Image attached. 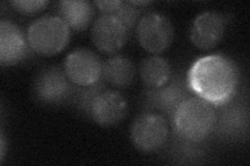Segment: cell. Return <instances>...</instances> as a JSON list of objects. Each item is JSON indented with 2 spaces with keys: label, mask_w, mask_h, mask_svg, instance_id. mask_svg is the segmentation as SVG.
<instances>
[{
  "label": "cell",
  "mask_w": 250,
  "mask_h": 166,
  "mask_svg": "<svg viewBox=\"0 0 250 166\" xmlns=\"http://www.w3.org/2000/svg\"><path fill=\"white\" fill-rule=\"evenodd\" d=\"M187 85L196 97L212 106H225L239 88V70L234 62L221 54L198 58L187 74Z\"/></svg>",
  "instance_id": "6da1fadb"
},
{
  "label": "cell",
  "mask_w": 250,
  "mask_h": 166,
  "mask_svg": "<svg viewBox=\"0 0 250 166\" xmlns=\"http://www.w3.org/2000/svg\"><path fill=\"white\" fill-rule=\"evenodd\" d=\"M216 116L213 106L208 102L198 97H190L177 107L171 121L178 138L197 144L213 131Z\"/></svg>",
  "instance_id": "7a4b0ae2"
},
{
  "label": "cell",
  "mask_w": 250,
  "mask_h": 166,
  "mask_svg": "<svg viewBox=\"0 0 250 166\" xmlns=\"http://www.w3.org/2000/svg\"><path fill=\"white\" fill-rule=\"evenodd\" d=\"M71 37V28L59 16H44L35 20L27 29L29 48L38 54H58L64 50Z\"/></svg>",
  "instance_id": "3957f363"
},
{
  "label": "cell",
  "mask_w": 250,
  "mask_h": 166,
  "mask_svg": "<svg viewBox=\"0 0 250 166\" xmlns=\"http://www.w3.org/2000/svg\"><path fill=\"white\" fill-rule=\"evenodd\" d=\"M169 136L168 122L161 113L147 111L139 115L130 127V140L139 151H158Z\"/></svg>",
  "instance_id": "277c9868"
},
{
  "label": "cell",
  "mask_w": 250,
  "mask_h": 166,
  "mask_svg": "<svg viewBox=\"0 0 250 166\" xmlns=\"http://www.w3.org/2000/svg\"><path fill=\"white\" fill-rule=\"evenodd\" d=\"M136 34L138 42L144 50L160 54L170 47L174 37V29L166 16L150 13L138 21Z\"/></svg>",
  "instance_id": "5b68a950"
},
{
  "label": "cell",
  "mask_w": 250,
  "mask_h": 166,
  "mask_svg": "<svg viewBox=\"0 0 250 166\" xmlns=\"http://www.w3.org/2000/svg\"><path fill=\"white\" fill-rule=\"evenodd\" d=\"M104 64L98 55L89 49L70 52L64 62V71L75 86L84 88L99 82L103 78Z\"/></svg>",
  "instance_id": "8992f818"
},
{
  "label": "cell",
  "mask_w": 250,
  "mask_h": 166,
  "mask_svg": "<svg viewBox=\"0 0 250 166\" xmlns=\"http://www.w3.org/2000/svg\"><path fill=\"white\" fill-rule=\"evenodd\" d=\"M65 71L58 67L43 70L34 83L36 98L45 104L58 105L72 94L73 89Z\"/></svg>",
  "instance_id": "52a82bcc"
},
{
  "label": "cell",
  "mask_w": 250,
  "mask_h": 166,
  "mask_svg": "<svg viewBox=\"0 0 250 166\" xmlns=\"http://www.w3.org/2000/svg\"><path fill=\"white\" fill-rule=\"evenodd\" d=\"M190 97H192L191 91L188 88L187 81H184L181 77H173L161 88L147 90L145 105L171 118L177 107Z\"/></svg>",
  "instance_id": "ba28073f"
},
{
  "label": "cell",
  "mask_w": 250,
  "mask_h": 166,
  "mask_svg": "<svg viewBox=\"0 0 250 166\" xmlns=\"http://www.w3.org/2000/svg\"><path fill=\"white\" fill-rule=\"evenodd\" d=\"M126 28L112 15H101L94 21L91 38L94 46L104 54L118 52L128 37Z\"/></svg>",
  "instance_id": "9c48e42d"
},
{
  "label": "cell",
  "mask_w": 250,
  "mask_h": 166,
  "mask_svg": "<svg viewBox=\"0 0 250 166\" xmlns=\"http://www.w3.org/2000/svg\"><path fill=\"white\" fill-rule=\"evenodd\" d=\"M225 17L217 12L198 15L190 29L191 42L201 50H210L221 42L225 34Z\"/></svg>",
  "instance_id": "30bf717a"
},
{
  "label": "cell",
  "mask_w": 250,
  "mask_h": 166,
  "mask_svg": "<svg viewBox=\"0 0 250 166\" xmlns=\"http://www.w3.org/2000/svg\"><path fill=\"white\" fill-rule=\"evenodd\" d=\"M127 111L126 99L118 92L105 90L92 102L90 117L103 127H113L124 120Z\"/></svg>",
  "instance_id": "8fae6325"
},
{
  "label": "cell",
  "mask_w": 250,
  "mask_h": 166,
  "mask_svg": "<svg viewBox=\"0 0 250 166\" xmlns=\"http://www.w3.org/2000/svg\"><path fill=\"white\" fill-rule=\"evenodd\" d=\"M28 42L20 28L11 21L0 22V62L13 66L28 54Z\"/></svg>",
  "instance_id": "7c38bea8"
},
{
  "label": "cell",
  "mask_w": 250,
  "mask_h": 166,
  "mask_svg": "<svg viewBox=\"0 0 250 166\" xmlns=\"http://www.w3.org/2000/svg\"><path fill=\"white\" fill-rule=\"evenodd\" d=\"M215 126L224 138H243L248 131V109L241 104L225 108L219 117L216 116Z\"/></svg>",
  "instance_id": "4fadbf2b"
},
{
  "label": "cell",
  "mask_w": 250,
  "mask_h": 166,
  "mask_svg": "<svg viewBox=\"0 0 250 166\" xmlns=\"http://www.w3.org/2000/svg\"><path fill=\"white\" fill-rule=\"evenodd\" d=\"M136 69L132 61L124 55L117 54L109 57L103 67V78L109 85L125 89L135 80Z\"/></svg>",
  "instance_id": "5bb4252c"
},
{
  "label": "cell",
  "mask_w": 250,
  "mask_h": 166,
  "mask_svg": "<svg viewBox=\"0 0 250 166\" xmlns=\"http://www.w3.org/2000/svg\"><path fill=\"white\" fill-rule=\"evenodd\" d=\"M61 18L69 27L82 31L87 29L94 18L93 4L85 0H64L59 3Z\"/></svg>",
  "instance_id": "9a60e30c"
},
{
  "label": "cell",
  "mask_w": 250,
  "mask_h": 166,
  "mask_svg": "<svg viewBox=\"0 0 250 166\" xmlns=\"http://www.w3.org/2000/svg\"><path fill=\"white\" fill-rule=\"evenodd\" d=\"M169 62L158 55L145 58L140 67V76L148 90L165 85L171 79Z\"/></svg>",
  "instance_id": "2e32d148"
},
{
  "label": "cell",
  "mask_w": 250,
  "mask_h": 166,
  "mask_svg": "<svg viewBox=\"0 0 250 166\" xmlns=\"http://www.w3.org/2000/svg\"><path fill=\"white\" fill-rule=\"evenodd\" d=\"M78 88L77 98H76V104L78 109L81 110L82 112L90 116V108L92 102L94 101L100 92L105 91V85L104 82H97L90 86H84V88Z\"/></svg>",
  "instance_id": "e0dca14e"
},
{
  "label": "cell",
  "mask_w": 250,
  "mask_h": 166,
  "mask_svg": "<svg viewBox=\"0 0 250 166\" xmlns=\"http://www.w3.org/2000/svg\"><path fill=\"white\" fill-rule=\"evenodd\" d=\"M112 16L116 17L117 19H119L120 22L124 25V27L126 28L128 35L132 31L138 23L139 19V11L136 6L129 4L128 2H123L120 5V7L117 10Z\"/></svg>",
  "instance_id": "ac0fdd59"
},
{
  "label": "cell",
  "mask_w": 250,
  "mask_h": 166,
  "mask_svg": "<svg viewBox=\"0 0 250 166\" xmlns=\"http://www.w3.org/2000/svg\"><path fill=\"white\" fill-rule=\"evenodd\" d=\"M48 4L47 1H36V0H21V1H13L11 5L14 9L22 14H36L38 12L43 11L46 5Z\"/></svg>",
  "instance_id": "d6986e66"
},
{
  "label": "cell",
  "mask_w": 250,
  "mask_h": 166,
  "mask_svg": "<svg viewBox=\"0 0 250 166\" xmlns=\"http://www.w3.org/2000/svg\"><path fill=\"white\" fill-rule=\"evenodd\" d=\"M97 9L104 13V15H113L122 4L120 0H108V1H95L94 2Z\"/></svg>",
  "instance_id": "ffe728a7"
},
{
  "label": "cell",
  "mask_w": 250,
  "mask_h": 166,
  "mask_svg": "<svg viewBox=\"0 0 250 166\" xmlns=\"http://www.w3.org/2000/svg\"><path fill=\"white\" fill-rule=\"evenodd\" d=\"M129 4L134 5V6H138V5H141V6H144V5H148L150 4L151 1H128Z\"/></svg>",
  "instance_id": "44dd1931"
},
{
  "label": "cell",
  "mask_w": 250,
  "mask_h": 166,
  "mask_svg": "<svg viewBox=\"0 0 250 166\" xmlns=\"http://www.w3.org/2000/svg\"><path fill=\"white\" fill-rule=\"evenodd\" d=\"M0 144H1V159H3V156H4V139H3V135H1V141H0Z\"/></svg>",
  "instance_id": "7402d4cb"
}]
</instances>
